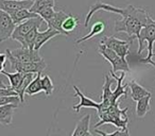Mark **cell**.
<instances>
[{
  "instance_id": "28",
  "label": "cell",
  "mask_w": 155,
  "mask_h": 136,
  "mask_svg": "<svg viewBox=\"0 0 155 136\" xmlns=\"http://www.w3.org/2000/svg\"><path fill=\"white\" fill-rule=\"evenodd\" d=\"M54 13H55V11H54V8L49 7V8H46V9H43L41 11H39L38 12V15L41 16V18H43L44 22H47L48 20H49L50 18H51L52 16L54 15Z\"/></svg>"
},
{
  "instance_id": "12",
  "label": "cell",
  "mask_w": 155,
  "mask_h": 136,
  "mask_svg": "<svg viewBox=\"0 0 155 136\" xmlns=\"http://www.w3.org/2000/svg\"><path fill=\"white\" fill-rule=\"evenodd\" d=\"M58 35H62L60 31L55 30V29L52 28H48L47 30L43 31V32L37 33L36 39H35V44H34V49L35 50H39L48 41L52 39L53 37L58 36Z\"/></svg>"
},
{
  "instance_id": "14",
  "label": "cell",
  "mask_w": 155,
  "mask_h": 136,
  "mask_svg": "<svg viewBox=\"0 0 155 136\" xmlns=\"http://www.w3.org/2000/svg\"><path fill=\"white\" fill-rule=\"evenodd\" d=\"M18 108L17 104L10 103L0 106V124L10 125L13 121V115L15 110Z\"/></svg>"
},
{
  "instance_id": "27",
  "label": "cell",
  "mask_w": 155,
  "mask_h": 136,
  "mask_svg": "<svg viewBox=\"0 0 155 136\" xmlns=\"http://www.w3.org/2000/svg\"><path fill=\"white\" fill-rule=\"evenodd\" d=\"M10 103L19 105V103H21V101H20V98L18 96H0V106Z\"/></svg>"
},
{
  "instance_id": "33",
  "label": "cell",
  "mask_w": 155,
  "mask_h": 136,
  "mask_svg": "<svg viewBox=\"0 0 155 136\" xmlns=\"http://www.w3.org/2000/svg\"><path fill=\"white\" fill-rule=\"evenodd\" d=\"M153 56H155V53H153Z\"/></svg>"
},
{
  "instance_id": "5",
  "label": "cell",
  "mask_w": 155,
  "mask_h": 136,
  "mask_svg": "<svg viewBox=\"0 0 155 136\" xmlns=\"http://www.w3.org/2000/svg\"><path fill=\"white\" fill-rule=\"evenodd\" d=\"M99 53L105 58L107 62L110 63L113 67V71H124V72H130V66L127 61L125 60V58L118 55L116 52L113 49L108 48L107 46H105L104 44L100 43L99 48H98Z\"/></svg>"
},
{
  "instance_id": "17",
  "label": "cell",
  "mask_w": 155,
  "mask_h": 136,
  "mask_svg": "<svg viewBox=\"0 0 155 136\" xmlns=\"http://www.w3.org/2000/svg\"><path fill=\"white\" fill-rule=\"evenodd\" d=\"M152 95H148L136 101V116L138 118H143L147 114L151 111L150 100Z\"/></svg>"
},
{
  "instance_id": "6",
  "label": "cell",
  "mask_w": 155,
  "mask_h": 136,
  "mask_svg": "<svg viewBox=\"0 0 155 136\" xmlns=\"http://www.w3.org/2000/svg\"><path fill=\"white\" fill-rule=\"evenodd\" d=\"M43 22H44L43 18H41V16H37V17H33V18H30V19L25 20V22H20L19 25H16L15 30H14L11 38H13L14 41L21 44L22 38H24L25 35H26L29 31L32 30V29L39 28V26L43 24Z\"/></svg>"
},
{
  "instance_id": "18",
  "label": "cell",
  "mask_w": 155,
  "mask_h": 136,
  "mask_svg": "<svg viewBox=\"0 0 155 136\" xmlns=\"http://www.w3.org/2000/svg\"><path fill=\"white\" fill-rule=\"evenodd\" d=\"M10 16H11L12 19H13L14 24L19 25L20 22H25V20L30 19V18H33V17H37V16H39V15L34 13V12H32L30 9H21V10H19V11L10 14Z\"/></svg>"
},
{
  "instance_id": "4",
  "label": "cell",
  "mask_w": 155,
  "mask_h": 136,
  "mask_svg": "<svg viewBox=\"0 0 155 136\" xmlns=\"http://www.w3.org/2000/svg\"><path fill=\"white\" fill-rule=\"evenodd\" d=\"M5 53L8 55V61L11 64V69L14 71H19L22 74H28V72L38 74V72H43L47 67V64L44 60L38 62H20L12 55L11 49L5 50Z\"/></svg>"
},
{
  "instance_id": "13",
  "label": "cell",
  "mask_w": 155,
  "mask_h": 136,
  "mask_svg": "<svg viewBox=\"0 0 155 136\" xmlns=\"http://www.w3.org/2000/svg\"><path fill=\"white\" fill-rule=\"evenodd\" d=\"M89 124H91V115L86 114L78 121L74 130L71 133V136H91L93 134L89 131Z\"/></svg>"
},
{
  "instance_id": "7",
  "label": "cell",
  "mask_w": 155,
  "mask_h": 136,
  "mask_svg": "<svg viewBox=\"0 0 155 136\" xmlns=\"http://www.w3.org/2000/svg\"><path fill=\"white\" fill-rule=\"evenodd\" d=\"M101 44H104L108 48L113 49L118 55L122 58H127V55L130 53V45L132 41H122L115 36H103L100 41Z\"/></svg>"
},
{
  "instance_id": "25",
  "label": "cell",
  "mask_w": 155,
  "mask_h": 136,
  "mask_svg": "<svg viewBox=\"0 0 155 136\" xmlns=\"http://www.w3.org/2000/svg\"><path fill=\"white\" fill-rule=\"evenodd\" d=\"M49 7H55V0H34L33 5L31 7L30 10L32 12H34V13L38 14L39 11Z\"/></svg>"
},
{
  "instance_id": "1",
  "label": "cell",
  "mask_w": 155,
  "mask_h": 136,
  "mask_svg": "<svg viewBox=\"0 0 155 136\" xmlns=\"http://www.w3.org/2000/svg\"><path fill=\"white\" fill-rule=\"evenodd\" d=\"M122 19L115 22V32H124L129 35V39L133 41L134 38H137L141 29L148 22L151 17L149 13L142 8H136L130 5L123 8L121 14Z\"/></svg>"
},
{
  "instance_id": "30",
  "label": "cell",
  "mask_w": 155,
  "mask_h": 136,
  "mask_svg": "<svg viewBox=\"0 0 155 136\" xmlns=\"http://www.w3.org/2000/svg\"><path fill=\"white\" fill-rule=\"evenodd\" d=\"M7 61H8L7 53H5H5H0V63L5 65V63H7Z\"/></svg>"
},
{
  "instance_id": "10",
  "label": "cell",
  "mask_w": 155,
  "mask_h": 136,
  "mask_svg": "<svg viewBox=\"0 0 155 136\" xmlns=\"http://www.w3.org/2000/svg\"><path fill=\"white\" fill-rule=\"evenodd\" d=\"M11 53L16 60L20 62H38L44 60L39 54L38 50L31 49V48L21 47L18 49L11 50Z\"/></svg>"
},
{
  "instance_id": "21",
  "label": "cell",
  "mask_w": 155,
  "mask_h": 136,
  "mask_svg": "<svg viewBox=\"0 0 155 136\" xmlns=\"http://www.w3.org/2000/svg\"><path fill=\"white\" fill-rule=\"evenodd\" d=\"M34 75H36V74H32V72L24 74V78H22L21 83H20V85L18 86V88L16 89V93L19 96L21 103H25V94H26V89H27V87H28V85L31 83V81L34 79Z\"/></svg>"
},
{
  "instance_id": "9",
  "label": "cell",
  "mask_w": 155,
  "mask_h": 136,
  "mask_svg": "<svg viewBox=\"0 0 155 136\" xmlns=\"http://www.w3.org/2000/svg\"><path fill=\"white\" fill-rule=\"evenodd\" d=\"M34 0H0V10L9 14L21 9H31Z\"/></svg>"
},
{
  "instance_id": "8",
  "label": "cell",
  "mask_w": 155,
  "mask_h": 136,
  "mask_svg": "<svg viewBox=\"0 0 155 136\" xmlns=\"http://www.w3.org/2000/svg\"><path fill=\"white\" fill-rule=\"evenodd\" d=\"M16 25L9 13L0 10V43L8 41L12 37Z\"/></svg>"
},
{
  "instance_id": "22",
  "label": "cell",
  "mask_w": 155,
  "mask_h": 136,
  "mask_svg": "<svg viewBox=\"0 0 155 136\" xmlns=\"http://www.w3.org/2000/svg\"><path fill=\"white\" fill-rule=\"evenodd\" d=\"M78 26H79V18L77 16H73L71 14H69V16L64 20V22L62 25V29H63V32L65 33V36H68L69 33L74 31Z\"/></svg>"
},
{
  "instance_id": "24",
  "label": "cell",
  "mask_w": 155,
  "mask_h": 136,
  "mask_svg": "<svg viewBox=\"0 0 155 136\" xmlns=\"http://www.w3.org/2000/svg\"><path fill=\"white\" fill-rule=\"evenodd\" d=\"M37 33H38V28H34L31 31H29L26 35L24 36L21 41V47H26V48H31V49H34V44H35V39H36Z\"/></svg>"
},
{
  "instance_id": "20",
  "label": "cell",
  "mask_w": 155,
  "mask_h": 136,
  "mask_svg": "<svg viewBox=\"0 0 155 136\" xmlns=\"http://www.w3.org/2000/svg\"><path fill=\"white\" fill-rule=\"evenodd\" d=\"M43 91V86H41V72L36 74V76L34 77L31 83L28 85L26 89V94L29 96H34L37 95L38 93Z\"/></svg>"
},
{
  "instance_id": "16",
  "label": "cell",
  "mask_w": 155,
  "mask_h": 136,
  "mask_svg": "<svg viewBox=\"0 0 155 136\" xmlns=\"http://www.w3.org/2000/svg\"><path fill=\"white\" fill-rule=\"evenodd\" d=\"M127 86H129L130 91H131V98L134 100V101H138L141 98L146 97L148 95H151V93L146 89L143 86L137 83L135 80H132L127 83Z\"/></svg>"
},
{
  "instance_id": "11",
  "label": "cell",
  "mask_w": 155,
  "mask_h": 136,
  "mask_svg": "<svg viewBox=\"0 0 155 136\" xmlns=\"http://www.w3.org/2000/svg\"><path fill=\"white\" fill-rule=\"evenodd\" d=\"M72 88L74 89L75 91V95L74 96H78V97H80V102L77 104V105H73L72 108L74 110L75 113H79L80 110L82 108H96V110H100V102H97V101H94L93 99L91 98L86 97L82 91H80V88L75 85H73Z\"/></svg>"
},
{
  "instance_id": "29",
  "label": "cell",
  "mask_w": 155,
  "mask_h": 136,
  "mask_svg": "<svg viewBox=\"0 0 155 136\" xmlns=\"http://www.w3.org/2000/svg\"><path fill=\"white\" fill-rule=\"evenodd\" d=\"M96 133L100 134V135H104V136H115V135H129V133H127V132L122 131V130H117V131L115 132H112V133H105V132H102L100 131V130H98L97 128H96L95 130Z\"/></svg>"
},
{
  "instance_id": "31",
  "label": "cell",
  "mask_w": 155,
  "mask_h": 136,
  "mask_svg": "<svg viewBox=\"0 0 155 136\" xmlns=\"http://www.w3.org/2000/svg\"><path fill=\"white\" fill-rule=\"evenodd\" d=\"M3 68H5V65L1 64V63H0V74H1V71H2V70H3Z\"/></svg>"
},
{
  "instance_id": "2",
  "label": "cell",
  "mask_w": 155,
  "mask_h": 136,
  "mask_svg": "<svg viewBox=\"0 0 155 136\" xmlns=\"http://www.w3.org/2000/svg\"><path fill=\"white\" fill-rule=\"evenodd\" d=\"M127 108L121 110L119 108V103L113 104V105L108 106L106 110H104L101 114H99V119L100 121L95 124V128H99L100 125H103L105 123H112L114 124L117 129L122 130V131L127 132V122H129V119L127 116Z\"/></svg>"
},
{
  "instance_id": "19",
  "label": "cell",
  "mask_w": 155,
  "mask_h": 136,
  "mask_svg": "<svg viewBox=\"0 0 155 136\" xmlns=\"http://www.w3.org/2000/svg\"><path fill=\"white\" fill-rule=\"evenodd\" d=\"M104 30H105V24H104V22H95V24L93 25V27H91V32H89L87 35H85V36L77 39V41H75V44H77V45H80V44H82L83 41H87V39H91V38H93V37L103 33Z\"/></svg>"
},
{
  "instance_id": "23",
  "label": "cell",
  "mask_w": 155,
  "mask_h": 136,
  "mask_svg": "<svg viewBox=\"0 0 155 136\" xmlns=\"http://www.w3.org/2000/svg\"><path fill=\"white\" fill-rule=\"evenodd\" d=\"M1 74H3L8 79L10 80V85L11 87L16 91V89L18 88V86L20 85L22 81V78H24V74L19 71H14V72H8L5 71V69L1 71Z\"/></svg>"
},
{
  "instance_id": "26",
  "label": "cell",
  "mask_w": 155,
  "mask_h": 136,
  "mask_svg": "<svg viewBox=\"0 0 155 136\" xmlns=\"http://www.w3.org/2000/svg\"><path fill=\"white\" fill-rule=\"evenodd\" d=\"M41 86H43V91L47 97H49V96H51L53 94L54 85L49 76H44L41 78Z\"/></svg>"
},
{
  "instance_id": "3",
  "label": "cell",
  "mask_w": 155,
  "mask_h": 136,
  "mask_svg": "<svg viewBox=\"0 0 155 136\" xmlns=\"http://www.w3.org/2000/svg\"><path fill=\"white\" fill-rule=\"evenodd\" d=\"M138 39V54H141L142 50H143L144 46L143 44L147 43V47H148V56L146 58L140 60L141 63L144 64H151L155 66V62L152 61L153 58V46L155 44V20L152 18H149L147 25L141 29L139 35L137 37Z\"/></svg>"
},
{
  "instance_id": "15",
  "label": "cell",
  "mask_w": 155,
  "mask_h": 136,
  "mask_svg": "<svg viewBox=\"0 0 155 136\" xmlns=\"http://www.w3.org/2000/svg\"><path fill=\"white\" fill-rule=\"evenodd\" d=\"M68 16H69V14L66 13V12H64V11H58V12L55 11L54 15L52 16V17L50 18L46 24L48 25L49 28L55 29V30L60 31L62 35H65V33L63 32L62 25H63V22H64V20L66 19Z\"/></svg>"
},
{
  "instance_id": "32",
  "label": "cell",
  "mask_w": 155,
  "mask_h": 136,
  "mask_svg": "<svg viewBox=\"0 0 155 136\" xmlns=\"http://www.w3.org/2000/svg\"><path fill=\"white\" fill-rule=\"evenodd\" d=\"M5 86H8V85H5V83L2 82V81L0 80V87H5Z\"/></svg>"
}]
</instances>
